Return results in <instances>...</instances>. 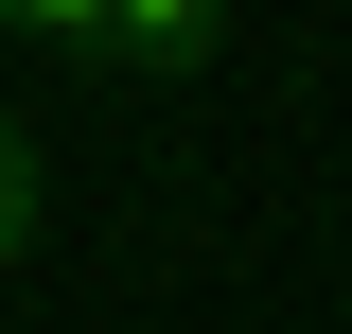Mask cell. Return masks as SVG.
<instances>
[{"label":"cell","mask_w":352,"mask_h":334,"mask_svg":"<svg viewBox=\"0 0 352 334\" xmlns=\"http://www.w3.org/2000/svg\"><path fill=\"white\" fill-rule=\"evenodd\" d=\"M0 36L71 53V71H124V88H194L229 53V0H0Z\"/></svg>","instance_id":"cell-1"},{"label":"cell","mask_w":352,"mask_h":334,"mask_svg":"<svg viewBox=\"0 0 352 334\" xmlns=\"http://www.w3.org/2000/svg\"><path fill=\"white\" fill-rule=\"evenodd\" d=\"M36 211H53V176H36V124H0V264H36Z\"/></svg>","instance_id":"cell-2"}]
</instances>
